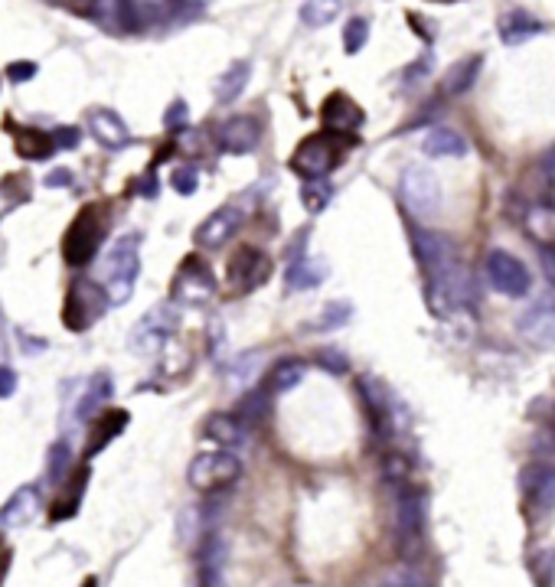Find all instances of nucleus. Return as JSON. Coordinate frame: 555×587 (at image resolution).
Returning a JSON list of instances; mask_svg holds the SVG:
<instances>
[{
	"label": "nucleus",
	"mask_w": 555,
	"mask_h": 587,
	"mask_svg": "<svg viewBox=\"0 0 555 587\" xmlns=\"http://www.w3.org/2000/svg\"><path fill=\"white\" fill-rule=\"evenodd\" d=\"M415 255L425 271V301L435 317H451L474 304L477 287L458 248L441 232H418Z\"/></svg>",
	"instance_id": "1"
},
{
	"label": "nucleus",
	"mask_w": 555,
	"mask_h": 587,
	"mask_svg": "<svg viewBox=\"0 0 555 587\" xmlns=\"http://www.w3.org/2000/svg\"><path fill=\"white\" fill-rule=\"evenodd\" d=\"M340 157H343L340 137L330 131H320V134L304 137V141L294 147L291 170L304 180H327L330 173L340 167Z\"/></svg>",
	"instance_id": "2"
},
{
	"label": "nucleus",
	"mask_w": 555,
	"mask_h": 587,
	"mask_svg": "<svg viewBox=\"0 0 555 587\" xmlns=\"http://www.w3.org/2000/svg\"><path fill=\"white\" fill-rule=\"evenodd\" d=\"M141 271V235H121L105 258V278L111 304H125Z\"/></svg>",
	"instance_id": "3"
},
{
	"label": "nucleus",
	"mask_w": 555,
	"mask_h": 587,
	"mask_svg": "<svg viewBox=\"0 0 555 587\" xmlns=\"http://www.w3.org/2000/svg\"><path fill=\"white\" fill-rule=\"evenodd\" d=\"M102 239H105V216L98 206H85L76 219H72V226L63 239V258L69 268H85L89 261L98 255V248H102Z\"/></svg>",
	"instance_id": "4"
},
{
	"label": "nucleus",
	"mask_w": 555,
	"mask_h": 587,
	"mask_svg": "<svg viewBox=\"0 0 555 587\" xmlns=\"http://www.w3.org/2000/svg\"><path fill=\"white\" fill-rule=\"evenodd\" d=\"M108 304H111L108 291H102V287H98L95 281H89V278H76L69 284V294H66L63 323L72 333H82V330H89L92 323H98L105 317Z\"/></svg>",
	"instance_id": "5"
},
{
	"label": "nucleus",
	"mask_w": 555,
	"mask_h": 587,
	"mask_svg": "<svg viewBox=\"0 0 555 587\" xmlns=\"http://www.w3.org/2000/svg\"><path fill=\"white\" fill-rule=\"evenodd\" d=\"M239 473H242L239 457H232L226 451H213V454L193 457L187 480L193 490H200V493H219V490H226V486L236 483Z\"/></svg>",
	"instance_id": "6"
},
{
	"label": "nucleus",
	"mask_w": 555,
	"mask_h": 587,
	"mask_svg": "<svg viewBox=\"0 0 555 587\" xmlns=\"http://www.w3.org/2000/svg\"><path fill=\"white\" fill-rule=\"evenodd\" d=\"M170 294H174V301L183 307H203L213 301L216 278H213V271H209L206 261L196 255L183 258L177 278H174V284H170Z\"/></svg>",
	"instance_id": "7"
},
{
	"label": "nucleus",
	"mask_w": 555,
	"mask_h": 587,
	"mask_svg": "<svg viewBox=\"0 0 555 587\" xmlns=\"http://www.w3.org/2000/svg\"><path fill=\"white\" fill-rule=\"evenodd\" d=\"M177 307H170V304H157L151 307L147 314L138 320V327L131 330V349L134 353H157V349H164L170 343V336L177 333Z\"/></svg>",
	"instance_id": "8"
},
{
	"label": "nucleus",
	"mask_w": 555,
	"mask_h": 587,
	"mask_svg": "<svg viewBox=\"0 0 555 587\" xmlns=\"http://www.w3.org/2000/svg\"><path fill=\"white\" fill-rule=\"evenodd\" d=\"M402 199L415 216H435L441 209V183L435 177V170H428L422 164L405 167L402 173Z\"/></svg>",
	"instance_id": "9"
},
{
	"label": "nucleus",
	"mask_w": 555,
	"mask_h": 587,
	"mask_svg": "<svg viewBox=\"0 0 555 587\" xmlns=\"http://www.w3.org/2000/svg\"><path fill=\"white\" fill-rule=\"evenodd\" d=\"M487 278L490 284L497 287L500 294L507 297H526L529 294V284H533V278H529L526 265L516 255L503 252V248H493V252L487 255Z\"/></svg>",
	"instance_id": "10"
},
{
	"label": "nucleus",
	"mask_w": 555,
	"mask_h": 587,
	"mask_svg": "<svg viewBox=\"0 0 555 587\" xmlns=\"http://www.w3.org/2000/svg\"><path fill=\"white\" fill-rule=\"evenodd\" d=\"M360 395H363V405H366L369 428H373V434L379 437V441H386V437L396 431V398H392L386 385H382L379 379H373V376L360 379Z\"/></svg>",
	"instance_id": "11"
},
{
	"label": "nucleus",
	"mask_w": 555,
	"mask_h": 587,
	"mask_svg": "<svg viewBox=\"0 0 555 587\" xmlns=\"http://www.w3.org/2000/svg\"><path fill=\"white\" fill-rule=\"evenodd\" d=\"M271 278V261L265 252L252 245H242L236 255L229 258V287L236 294H252Z\"/></svg>",
	"instance_id": "12"
},
{
	"label": "nucleus",
	"mask_w": 555,
	"mask_h": 587,
	"mask_svg": "<svg viewBox=\"0 0 555 587\" xmlns=\"http://www.w3.org/2000/svg\"><path fill=\"white\" fill-rule=\"evenodd\" d=\"M520 336L536 349H552L555 346V297L542 294L523 310L520 323H516Z\"/></svg>",
	"instance_id": "13"
},
{
	"label": "nucleus",
	"mask_w": 555,
	"mask_h": 587,
	"mask_svg": "<svg viewBox=\"0 0 555 587\" xmlns=\"http://www.w3.org/2000/svg\"><path fill=\"white\" fill-rule=\"evenodd\" d=\"M523 499L533 512H555V467L529 464L523 470Z\"/></svg>",
	"instance_id": "14"
},
{
	"label": "nucleus",
	"mask_w": 555,
	"mask_h": 587,
	"mask_svg": "<svg viewBox=\"0 0 555 587\" xmlns=\"http://www.w3.org/2000/svg\"><path fill=\"white\" fill-rule=\"evenodd\" d=\"M320 121H324V128L330 134H353V131H360L363 128V108L353 102L350 95H343V92H333L327 95V102L324 108H320Z\"/></svg>",
	"instance_id": "15"
},
{
	"label": "nucleus",
	"mask_w": 555,
	"mask_h": 587,
	"mask_svg": "<svg viewBox=\"0 0 555 587\" xmlns=\"http://www.w3.org/2000/svg\"><path fill=\"white\" fill-rule=\"evenodd\" d=\"M422 522H425V503L422 493L415 486L402 483L399 486V503H396V529H399V542L412 545L422 539Z\"/></svg>",
	"instance_id": "16"
},
{
	"label": "nucleus",
	"mask_w": 555,
	"mask_h": 587,
	"mask_svg": "<svg viewBox=\"0 0 555 587\" xmlns=\"http://www.w3.org/2000/svg\"><path fill=\"white\" fill-rule=\"evenodd\" d=\"M258 137H262V128H258V121L249 118V115H236V118H229V121L219 124L216 144L226 154H252L255 147H258Z\"/></svg>",
	"instance_id": "17"
},
{
	"label": "nucleus",
	"mask_w": 555,
	"mask_h": 587,
	"mask_svg": "<svg viewBox=\"0 0 555 587\" xmlns=\"http://www.w3.org/2000/svg\"><path fill=\"white\" fill-rule=\"evenodd\" d=\"M239 222H242V212L236 206H222V209L213 212V216H206L200 226H196L193 239H196V245H203V248H219L239 232Z\"/></svg>",
	"instance_id": "18"
},
{
	"label": "nucleus",
	"mask_w": 555,
	"mask_h": 587,
	"mask_svg": "<svg viewBox=\"0 0 555 587\" xmlns=\"http://www.w3.org/2000/svg\"><path fill=\"white\" fill-rule=\"evenodd\" d=\"M89 128L95 134V141L102 147H108V151H121V147L131 144V131L125 128V121L108 108L89 111Z\"/></svg>",
	"instance_id": "19"
},
{
	"label": "nucleus",
	"mask_w": 555,
	"mask_h": 587,
	"mask_svg": "<svg viewBox=\"0 0 555 587\" xmlns=\"http://www.w3.org/2000/svg\"><path fill=\"white\" fill-rule=\"evenodd\" d=\"M36 516H40V490H36V486H20V490L10 496V503L0 509V526L20 529V526H30Z\"/></svg>",
	"instance_id": "20"
},
{
	"label": "nucleus",
	"mask_w": 555,
	"mask_h": 587,
	"mask_svg": "<svg viewBox=\"0 0 555 587\" xmlns=\"http://www.w3.org/2000/svg\"><path fill=\"white\" fill-rule=\"evenodd\" d=\"M128 428V411L125 408H111L105 411V415H98L95 418V428L89 434V444H85V457H95V454H102L105 447L115 441V437Z\"/></svg>",
	"instance_id": "21"
},
{
	"label": "nucleus",
	"mask_w": 555,
	"mask_h": 587,
	"mask_svg": "<svg viewBox=\"0 0 555 587\" xmlns=\"http://www.w3.org/2000/svg\"><path fill=\"white\" fill-rule=\"evenodd\" d=\"M523 229L539 248H555V206L552 203H536L526 209Z\"/></svg>",
	"instance_id": "22"
},
{
	"label": "nucleus",
	"mask_w": 555,
	"mask_h": 587,
	"mask_svg": "<svg viewBox=\"0 0 555 587\" xmlns=\"http://www.w3.org/2000/svg\"><path fill=\"white\" fill-rule=\"evenodd\" d=\"M539 33H542V23L533 14H526V10H510V14L500 17V40L507 46L529 43V40H536Z\"/></svg>",
	"instance_id": "23"
},
{
	"label": "nucleus",
	"mask_w": 555,
	"mask_h": 587,
	"mask_svg": "<svg viewBox=\"0 0 555 587\" xmlns=\"http://www.w3.org/2000/svg\"><path fill=\"white\" fill-rule=\"evenodd\" d=\"M480 66H484V56H464L458 59L454 66H448V72H444V82H441V89L444 95H464V92H471V85L477 82L480 76Z\"/></svg>",
	"instance_id": "24"
},
{
	"label": "nucleus",
	"mask_w": 555,
	"mask_h": 587,
	"mask_svg": "<svg viewBox=\"0 0 555 587\" xmlns=\"http://www.w3.org/2000/svg\"><path fill=\"white\" fill-rule=\"evenodd\" d=\"M304 372L307 366L301 359H281L275 362V366L268 369V376H265V392L268 395H285L291 389H298L301 379H304Z\"/></svg>",
	"instance_id": "25"
},
{
	"label": "nucleus",
	"mask_w": 555,
	"mask_h": 587,
	"mask_svg": "<svg viewBox=\"0 0 555 587\" xmlns=\"http://www.w3.org/2000/svg\"><path fill=\"white\" fill-rule=\"evenodd\" d=\"M249 76H252V66L245 59L239 62H232V66L222 72V76L216 79V102L219 105H232L236 98L245 92V85H249Z\"/></svg>",
	"instance_id": "26"
},
{
	"label": "nucleus",
	"mask_w": 555,
	"mask_h": 587,
	"mask_svg": "<svg viewBox=\"0 0 555 587\" xmlns=\"http://www.w3.org/2000/svg\"><path fill=\"white\" fill-rule=\"evenodd\" d=\"M327 278V265L324 261H314V258H298L288 265V274H285V284L288 291H311V287L324 284Z\"/></svg>",
	"instance_id": "27"
},
{
	"label": "nucleus",
	"mask_w": 555,
	"mask_h": 587,
	"mask_svg": "<svg viewBox=\"0 0 555 587\" xmlns=\"http://www.w3.org/2000/svg\"><path fill=\"white\" fill-rule=\"evenodd\" d=\"M422 151L428 157H464L467 154V141L451 128H435L422 137Z\"/></svg>",
	"instance_id": "28"
},
{
	"label": "nucleus",
	"mask_w": 555,
	"mask_h": 587,
	"mask_svg": "<svg viewBox=\"0 0 555 587\" xmlns=\"http://www.w3.org/2000/svg\"><path fill=\"white\" fill-rule=\"evenodd\" d=\"M111 398V376L108 372H95L85 385V395L79 398V408H76V421H89L95 418V411L102 408Z\"/></svg>",
	"instance_id": "29"
},
{
	"label": "nucleus",
	"mask_w": 555,
	"mask_h": 587,
	"mask_svg": "<svg viewBox=\"0 0 555 587\" xmlns=\"http://www.w3.org/2000/svg\"><path fill=\"white\" fill-rule=\"evenodd\" d=\"M14 147H17V154L23 160H46L49 154L56 151V141H53V134H43L36 128H17Z\"/></svg>",
	"instance_id": "30"
},
{
	"label": "nucleus",
	"mask_w": 555,
	"mask_h": 587,
	"mask_svg": "<svg viewBox=\"0 0 555 587\" xmlns=\"http://www.w3.org/2000/svg\"><path fill=\"white\" fill-rule=\"evenodd\" d=\"M203 434L222 447H239L245 437V424L239 421V415H213V418H206Z\"/></svg>",
	"instance_id": "31"
},
{
	"label": "nucleus",
	"mask_w": 555,
	"mask_h": 587,
	"mask_svg": "<svg viewBox=\"0 0 555 587\" xmlns=\"http://www.w3.org/2000/svg\"><path fill=\"white\" fill-rule=\"evenodd\" d=\"M85 483H89V470H79L76 477H72V486L56 499V506L49 509V519L53 522H63V519H72L76 516V509H79V499L85 493Z\"/></svg>",
	"instance_id": "32"
},
{
	"label": "nucleus",
	"mask_w": 555,
	"mask_h": 587,
	"mask_svg": "<svg viewBox=\"0 0 555 587\" xmlns=\"http://www.w3.org/2000/svg\"><path fill=\"white\" fill-rule=\"evenodd\" d=\"M340 0H301V20L304 27L311 30H320L327 27V23H333L340 17Z\"/></svg>",
	"instance_id": "33"
},
{
	"label": "nucleus",
	"mask_w": 555,
	"mask_h": 587,
	"mask_svg": "<svg viewBox=\"0 0 555 587\" xmlns=\"http://www.w3.org/2000/svg\"><path fill=\"white\" fill-rule=\"evenodd\" d=\"M69 467H72V447H69V441H56L53 451H49V457H46L49 483H63L69 477Z\"/></svg>",
	"instance_id": "34"
},
{
	"label": "nucleus",
	"mask_w": 555,
	"mask_h": 587,
	"mask_svg": "<svg viewBox=\"0 0 555 587\" xmlns=\"http://www.w3.org/2000/svg\"><path fill=\"white\" fill-rule=\"evenodd\" d=\"M330 196H333V186L327 180H307L301 190V203L311 216H317V212H324V206L330 203Z\"/></svg>",
	"instance_id": "35"
},
{
	"label": "nucleus",
	"mask_w": 555,
	"mask_h": 587,
	"mask_svg": "<svg viewBox=\"0 0 555 587\" xmlns=\"http://www.w3.org/2000/svg\"><path fill=\"white\" fill-rule=\"evenodd\" d=\"M350 317H353L350 301H330L324 310H320V317L314 320V330H340Z\"/></svg>",
	"instance_id": "36"
},
{
	"label": "nucleus",
	"mask_w": 555,
	"mask_h": 587,
	"mask_svg": "<svg viewBox=\"0 0 555 587\" xmlns=\"http://www.w3.org/2000/svg\"><path fill=\"white\" fill-rule=\"evenodd\" d=\"M366 43H369V20L366 17H353L347 23V30H343V49H347L350 56H356Z\"/></svg>",
	"instance_id": "37"
},
{
	"label": "nucleus",
	"mask_w": 555,
	"mask_h": 587,
	"mask_svg": "<svg viewBox=\"0 0 555 587\" xmlns=\"http://www.w3.org/2000/svg\"><path fill=\"white\" fill-rule=\"evenodd\" d=\"M314 362L324 372H330V376H343V372L350 369V359L340 353V349H333V346H320L317 353H314Z\"/></svg>",
	"instance_id": "38"
},
{
	"label": "nucleus",
	"mask_w": 555,
	"mask_h": 587,
	"mask_svg": "<svg viewBox=\"0 0 555 587\" xmlns=\"http://www.w3.org/2000/svg\"><path fill=\"white\" fill-rule=\"evenodd\" d=\"M170 183H174V190L180 193V196H190V193H196V186H200V170L196 167H177L174 170V177H170Z\"/></svg>",
	"instance_id": "39"
},
{
	"label": "nucleus",
	"mask_w": 555,
	"mask_h": 587,
	"mask_svg": "<svg viewBox=\"0 0 555 587\" xmlns=\"http://www.w3.org/2000/svg\"><path fill=\"white\" fill-rule=\"evenodd\" d=\"M529 571H533V578L539 584L555 581V552H539L533 561H529Z\"/></svg>",
	"instance_id": "40"
},
{
	"label": "nucleus",
	"mask_w": 555,
	"mask_h": 587,
	"mask_svg": "<svg viewBox=\"0 0 555 587\" xmlns=\"http://www.w3.org/2000/svg\"><path fill=\"white\" fill-rule=\"evenodd\" d=\"M187 118H190V108H187V102H174V105L167 108L164 124H167V128H180V124H187Z\"/></svg>",
	"instance_id": "41"
},
{
	"label": "nucleus",
	"mask_w": 555,
	"mask_h": 587,
	"mask_svg": "<svg viewBox=\"0 0 555 587\" xmlns=\"http://www.w3.org/2000/svg\"><path fill=\"white\" fill-rule=\"evenodd\" d=\"M33 76H36V66H33V62H14V66L7 69V79H10V82H17V85H20V82H30Z\"/></svg>",
	"instance_id": "42"
},
{
	"label": "nucleus",
	"mask_w": 555,
	"mask_h": 587,
	"mask_svg": "<svg viewBox=\"0 0 555 587\" xmlns=\"http://www.w3.org/2000/svg\"><path fill=\"white\" fill-rule=\"evenodd\" d=\"M53 141H56V147H79V141H82V131L79 128H59L56 134H53Z\"/></svg>",
	"instance_id": "43"
},
{
	"label": "nucleus",
	"mask_w": 555,
	"mask_h": 587,
	"mask_svg": "<svg viewBox=\"0 0 555 587\" xmlns=\"http://www.w3.org/2000/svg\"><path fill=\"white\" fill-rule=\"evenodd\" d=\"M17 392V372L10 366H0V398H10Z\"/></svg>",
	"instance_id": "44"
},
{
	"label": "nucleus",
	"mask_w": 555,
	"mask_h": 587,
	"mask_svg": "<svg viewBox=\"0 0 555 587\" xmlns=\"http://www.w3.org/2000/svg\"><path fill=\"white\" fill-rule=\"evenodd\" d=\"M386 587H425L418 578H392V581H386Z\"/></svg>",
	"instance_id": "45"
},
{
	"label": "nucleus",
	"mask_w": 555,
	"mask_h": 587,
	"mask_svg": "<svg viewBox=\"0 0 555 587\" xmlns=\"http://www.w3.org/2000/svg\"><path fill=\"white\" fill-rule=\"evenodd\" d=\"M546 278L555 284V248H552V258L546 255Z\"/></svg>",
	"instance_id": "46"
},
{
	"label": "nucleus",
	"mask_w": 555,
	"mask_h": 587,
	"mask_svg": "<svg viewBox=\"0 0 555 587\" xmlns=\"http://www.w3.org/2000/svg\"><path fill=\"white\" fill-rule=\"evenodd\" d=\"M0 353H4V317H0Z\"/></svg>",
	"instance_id": "47"
},
{
	"label": "nucleus",
	"mask_w": 555,
	"mask_h": 587,
	"mask_svg": "<svg viewBox=\"0 0 555 587\" xmlns=\"http://www.w3.org/2000/svg\"><path fill=\"white\" fill-rule=\"evenodd\" d=\"M79 587H98V581H95V578H85V581H82Z\"/></svg>",
	"instance_id": "48"
}]
</instances>
